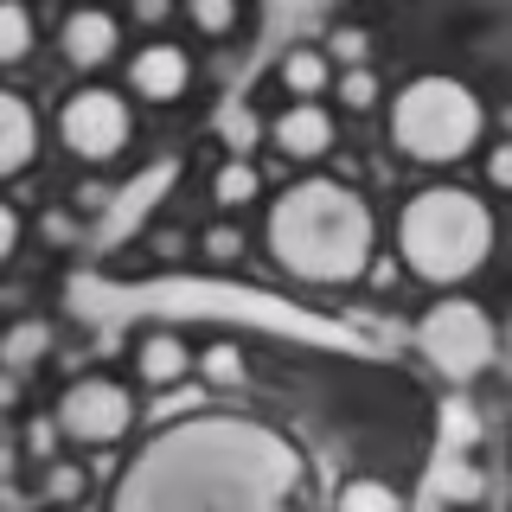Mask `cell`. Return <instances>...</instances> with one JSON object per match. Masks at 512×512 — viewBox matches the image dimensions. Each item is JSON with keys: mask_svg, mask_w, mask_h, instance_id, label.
<instances>
[{"mask_svg": "<svg viewBox=\"0 0 512 512\" xmlns=\"http://www.w3.org/2000/svg\"><path fill=\"white\" fill-rule=\"evenodd\" d=\"M186 372H192V352L173 340V333H148V340L135 346V378L154 384V391H173Z\"/></svg>", "mask_w": 512, "mask_h": 512, "instance_id": "cell-11", "label": "cell"}, {"mask_svg": "<svg viewBox=\"0 0 512 512\" xmlns=\"http://www.w3.org/2000/svg\"><path fill=\"white\" fill-rule=\"evenodd\" d=\"M205 384H244V359H237V346H205Z\"/></svg>", "mask_w": 512, "mask_h": 512, "instance_id": "cell-18", "label": "cell"}, {"mask_svg": "<svg viewBox=\"0 0 512 512\" xmlns=\"http://www.w3.org/2000/svg\"><path fill=\"white\" fill-rule=\"evenodd\" d=\"M276 148L288 160H320L333 148V116L320 103H288L282 122H276Z\"/></svg>", "mask_w": 512, "mask_h": 512, "instance_id": "cell-9", "label": "cell"}, {"mask_svg": "<svg viewBox=\"0 0 512 512\" xmlns=\"http://www.w3.org/2000/svg\"><path fill=\"white\" fill-rule=\"evenodd\" d=\"M372 212L340 180H301L269 212V250L308 282H352L372 263Z\"/></svg>", "mask_w": 512, "mask_h": 512, "instance_id": "cell-1", "label": "cell"}, {"mask_svg": "<svg viewBox=\"0 0 512 512\" xmlns=\"http://www.w3.org/2000/svg\"><path fill=\"white\" fill-rule=\"evenodd\" d=\"M13 397H20V384H13V378H0V410H7Z\"/></svg>", "mask_w": 512, "mask_h": 512, "instance_id": "cell-30", "label": "cell"}, {"mask_svg": "<svg viewBox=\"0 0 512 512\" xmlns=\"http://www.w3.org/2000/svg\"><path fill=\"white\" fill-rule=\"evenodd\" d=\"M436 487H442V493H455V500H474V493H480V474L468 468V461L448 455L442 468H436Z\"/></svg>", "mask_w": 512, "mask_h": 512, "instance_id": "cell-19", "label": "cell"}, {"mask_svg": "<svg viewBox=\"0 0 512 512\" xmlns=\"http://www.w3.org/2000/svg\"><path fill=\"white\" fill-rule=\"evenodd\" d=\"M224 141H231L237 154H244L250 141H256V116H250V109H231V116H224Z\"/></svg>", "mask_w": 512, "mask_h": 512, "instance_id": "cell-22", "label": "cell"}, {"mask_svg": "<svg viewBox=\"0 0 512 512\" xmlns=\"http://www.w3.org/2000/svg\"><path fill=\"white\" fill-rule=\"evenodd\" d=\"M256 186H263V180H256V160L237 154L231 167L218 173V205H244V199H256Z\"/></svg>", "mask_w": 512, "mask_h": 512, "instance_id": "cell-15", "label": "cell"}, {"mask_svg": "<svg viewBox=\"0 0 512 512\" xmlns=\"http://www.w3.org/2000/svg\"><path fill=\"white\" fill-rule=\"evenodd\" d=\"M32 141H39V122H32V109H26L13 90H0V180H13V173L32 160Z\"/></svg>", "mask_w": 512, "mask_h": 512, "instance_id": "cell-10", "label": "cell"}, {"mask_svg": "<svg viewBox=\"0 0 512 512\" xmlns=\"http://www.w3.org/2000/svg\"><path fill=\"white\" fill-rule=\"evenodd\" d=\"M128 416H135V404H128L122 384H109V378H84V384H71V391H64V404H58V429H64L71 442L103 448V442H116L122 429H128Z\"/></svg>", "mask_w": 512, "mask_h": 512, "instance_id": "cell-6", "label": "cell"}, {"mask_svg": "<svg viewBox=\"0 0 512 512\" xmlns=\"http://www.w3.org/2000/svg\"><path fill=\"white\" fill-rule=\"evenodd\" d=\"M448 442H474V416L461 410V404L448 410Z\"/></svg>", "mask_w": 512, "mask_h": 512, "instance_id": "cell-26", "label": "cell"}, {"mask_svg": "<svg viewBox=\"0 0 512 512\" xmlns=\"http://www.w3.org/2000/svg\"><path fill=\"white\" fill-rule=\"evenodd\" d=\"M167 13H173V0H135V20L141 26H160Z\"/></svg>", "mask_w": 512, "mask_h": 512, "instance_id": "cell-27", "label": "cell"}, {"mask_svg": "<svg viewBox=\"0 0 512 512\" xmlns=\"http://www.w3.org/2000/svg\"><path fill=\"white\" fill-rule=\"evenodd\" d=\"M26 442H32V455H45V448H52V423H32Z\"/></svg>", "mask_w": 512, "mask_h": 512, "instance_id": "cell-29", "label": "cell"}, {"mask_svg": "<svg viewBox=\"0 0 512 512\" xmlns=\"http://www.w3.org/2000/svg\"><path fill=\"white\" fill-rule=\"evenodd\" d=\"M487 180L500 186V192H512V141H506V148H493V154H487Z\"/></svg>", "mask_w": 512, "mask_h": 512, "instance_id": "cell-23", "label": "cell"}, {"mask_svg": "<svg viewBox=\"0 0 512 512\" xmlns=\"http://www.w3.org/2000/svg\"><path fill=\"white\" fill-rule=\"evenodd\" d=\"M186 20L218 39V32H231V26H237V0H186Z\"/></svg>", "mask_w": 512, "mask_h": 512, "instance_id": "cell-16", "label": "cell"}, {"mask_svg": "<svg viewBox=\"0 0 512 512\" xmlns=\"http://www.w3.org/2000/svg\"><path fill=\"white\" fill-rule=\"evenodd\" d=\"M205 250H212V256H218V263H224V256H237V250H244V237H237V231H231V224H218V231H212V237H205Z\"/></svg>", "mask_w": 512, "mask_h": 512, "instance_id": "cell-24", "label": "cell"}, {"mask_svg": "<svg viewBox=\"0 0 512 512\" xmlns=\"http://www.w3.org/2000/svg\"><path fill=\"white\" fill-rule=\"evenodd\" d=\"M116 39H122V26L109 20L103 7H84V13H71V20H64V58L77 64V71H96V64H109L116 58Z\"/></svg>", "mask_w": 512, "mask_h": 512, "instance_id": "cell-8", "label": "cell"}, {"mask_svg": "<svg viewBox=\"0 0 512 512\" xmlns=\"http://www.w3.org/2000/svg\"><path fill=\"white\" fill-rule=\"evenodd\" d=\"M493 320H487V308L480 301H461V295H448V301H436V308L423 314V327H416V346H423V359L436 365L442 378H480L493 365Z\"/></svg>", "mask_w": 512, "mask_h": 512, "instance_id": "cell-4", "label": "cell"}, {"mask_svg": "<svg viewBox=\"0 0 512 512\" xmlns=\"http://www.w3.org/2000/svg\"><path fill=\"white\" fill-rule=\"evenodd\" d=\"M333 90H340V103H346V109H372V103H378V77L365 71V64H359V71H346Z\"/></svg>", "mask_w": 512, "mask_h": 512, "instance_id": "cell-20", "label": "cell"}, {"mask_svg": "<svg viewBox=\"0 0 512 512\" xmlns=\"http://www.w3.org/2000/svg\"><path fill=\"white\" fill-rule=\"evenodd\" d=\"M327 58H340L346 71H359V64L372 58V32H365V26H340V32L327 39Z\"/></svg>", "mask_w": 512, "mask_h": 512, "instance_id": "cell-17", "label": "cell"}, {"mask_svg": "<svg viewBox=\"0 0 512 512\" xmlns=\"http://www.w3.org/2000/svg\"><path fill=\"white\" fill-rule=\"evenodd\" d=\"M186 52L167 39H154L148 52H135V64H128V84H135V96H148V103H173V96L186 90Z\"/></svg>", "mask_w": 512, "mask_h": 512, "instance_id": "cell-7", "label": "cell"}, {"mask_svg": "<svg viewBox=\"0 0 512 512\" xmlns=\"http://www.w3.org/2000/svg\"><path fill=\"white\" fill-rule=\"evenodd\" d=\"M13 244H20V218H13V205H0V263L13 256Z\"/></svg>", "mask_w": 512, "mask_h": 512, "instance_id": "cell-25", "label": "cell"}, {"mask_svg": "<svg viewBox=\"0 0 512 512\" xmlns=\"http://www.w3.org/2000/svg\"><path fill=\"white\" fill-rule=\"evenodd\" d=\"M45 493H52V500H77V493H84V474H77L71 461H52V468H45Z\"/></svg>", "mask_w": 512, "mask_h": 512, "instance_id": "cell-21", "label": "cell"}, {"mask_svg": "<svg viewBox=\"0 0 512 512\" xmlns=\"http://www.w3.org/2000/svg\"><path fill=\"white\" fill-rule=\"evenodd\" d=\"M397 250L423 282H468L493 250V212L461 186H429L397 218Z\"/></svg>", "mask_w": 512, "mask_h": 512, "instance_id": "cell-2", "label": "cell"}, {"mask_svg": "<svg viewBox=\"0 0 512 512\" xmlns=\"http://www.w3.org/2000/svg\"><path fill=\"white\" fill-rule=\"evenodd\" d=\"M480 96L455 77H416L391 103V141L423 167H448L480 141Z\"/></svg>", "mask_w": 512, "mask_h": 512, "instance_id": "cell-3", "label": "cell"}, {"mask_svg": "<svg viewBox=\"0 0 512 512\" xmlns=\"http://www.w3.org/2000/svg\"><path fill=\"white\" fill-rule=\"evenodd\" d=\"M39 340H45V333H39V327H20V333H13V340H7V359H26V352H32V346H39Z\"/></svg>", "mask_w": 512, "mask_h": 512, "instance_id": "cell-28", "label": "cell"}, {"mask_svg": "<svg viewBox=\"0 0 512 512\" xmlns=\"http://www.w3.org/2000/svg\"><path fill=\"white\" fill-rule=\"evenodd\" d=\"M327 84H333V58H327V52H314V45H295V52L282 58V90L295 96V103H314Z\"/></svg>", "mask_w": 512, "mask_h": 512, "instance_id": "cell-12", "label": "cell"}, {"mask_svg": "<svg viewBox=\"0 0 512 512\" xmlns=\"http://www.w3.org/2000/svg\"><path fill=\"white\" fill-rule=\"evenodd\" d=\"M506 346H512V320H506Z\"/></svg>", "mask_w": 512, "mask_h": 512, "instance_id": "cell-31", "label": "cell"}, {"mask_svg": "<svg viewBox=\"0 0 512 512\" xmlns=\"http://www.w3.org/2000/svg\"><path fill=\"white\" fill-rule=\"evenodd\" d=\"M32 52V13L20 0H0V64H20Z\"/></svg>", "mask_w": 512, "mask_h": 512, "instance_id": "cell-13", "label": "cell"}, {"mask_svg": "<svg viewBox=\"0 0 512 512\" xmlns=\"http://www.w3.org/2000/svg\"><path fill=\"white\" fill-rule=\"evenodd\" d=\"M58 128H64V141H71V154H84V160H116L122 148H128V103L116 90H77L71 103H64V116H58Z\"/></svg>", "mask_w": 512, "mask_h": 512, "instance_id": "cell-5", "label": "cell"}, {"mask_svg": "<svg viewBox=\"0 0 512 512\" xmlns=\"http://www.w3.org/2000/svg\"><path fill=\"white\" fill-rule=\"evenodd\" d=\"M340 512H404V500H397L384 480H346V487H340Z\"/></svg>", "mask_w": 512, "mask_h": 512, "instance_id": "cell-14", "label": "cell"}]
</instances>
